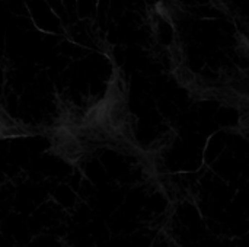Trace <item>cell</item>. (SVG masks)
<instances>
[{
	"label": "cell",
	"instance_id": "1",
	"mask_svg": "<svg viewBox=\"0 0 249 247\" xmlns=\"http://www.w3.org/2000/svg\"><path fill=\"white\" fill-rule=\"evenodd\" d=\"M150 25L177 83L249 130V0H158Z\"/></svg>",
	"mask_w": 249,
	"mask_h": 247
}]
</instances>
